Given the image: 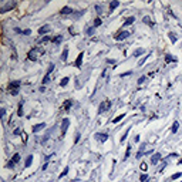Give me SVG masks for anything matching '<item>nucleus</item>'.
Returning a JSON list of instances; mask_svg holds the SVG:
<instances>
[{
	"label": "nucleus",
	"mask_w": 182,
	"mask_h": 182,
	"mask_svg": "<svg viewBox=\"0 0 182 182\" xmlns=\"http://www.w3.org/2000/svg\"><path fill=\"white\" fill-rule=\"evenodd\" d=\"M148 179H149V176L147 175V174H144V175L139 176V181H141V182H145V181H148Z\"/></svg>",
	"instance_id": "b1692460"
},
{
	"label": "nucleus",
	"mask_w": 182,
	"mask_h": 182,
	"mask_svg": "<svg viewBox=\"0 0 182 182\" xmlns=\"http://www.w3.org/2000/svg\"><path fill=\"white\" fill-rule=\"evenodd\" d=\"M96 33V27H88L87 29V36H93Z\"/></svg>",
	"instance_id": "412c9836"
},
{
	"label": "nucleus",
	"mask_w": 182,
	"mask_h": 182,
	"mask_svg": "<svg viewBox=\"0 0 182 182\" xmlns=\"http://www.w3.org/2000/svg\"><path fill=\"white\" fill-rule=\"evenodd\" d=\"M83 14H84V10H81L80 13H73V17H74V19H78V17H81Z\"/></svg>",
	"instance_id": "a878e982"
},
{
	"label": "nucleus",
	"mask_w": 182,
	"mask_h": 182,
	"mask_svg": "<svg viewBox=\"0 0 182 182\" xmlns=\"http://www.w3.org/2000/svg\"><path fill=\"white\" fill-rule=\"evenodd\" d=\"M16 6V2L14 0H9V2H4L2 6H0V13H7Z\"/></svg>",
	"instance_id": "f257e3e1"
},
{
	"label": "nucleus",
	"mask_w": 182,
	"mask_h": 182,
	"mask_svg": "<svg viewBox=\"0 0 182 182\" xmlns=\"http://www.w3.org/2000/svg\"><path fill=\"white\" fill-rule=\"evenodd\" d=\"M125 117V114H121V115H118L117 118H114V124H117V122H120L121 120H122V118Z\"/></svg>",
	"instance_id": "393cba45"
},
{
	"label": "nucleus",
	"mask_w": 182,
	"mask_h": 182,
	"mask_svg": "<svg viewBox=\"0 0 182 182\" xmlns=\"http://www.w3.org/2000/svg\"><path fill=\"white\" fill-rule=\"evenodd\" d=\"M169 39H171V41H172V43H176V36H175V33H169Z\"/></svg>",
	"instance_id": "c756f323"
},
{
	"label": "nucleus",
	"mask_w": 182,
	"mask_h": 182,
	"mask_svg": "<svg viewBox=\"0 0 182 182\" xmlns=\"http://www.w3.org/2000/svg\"><path fill=\"white\" fill-rule=\"evenodd\" d=\"M60 13H61V14H73V9H71V7H63Z\"/></svg>",
	"instance_id": "4468645a"
},
{
	"label": "nucleus",
	"mask_w": 182,
	"mask_h": 182,
	"mask_svg": "<svg viewBox=\"0 0 182 182\" xmlns=\"http://www.w3.org/2000/svg\"><path fill=\"white\" fill-rule=\"evenodd\" d=\"M139 168H141L142 171H145V169H147V164H145V162H142V164H141V167H139Z\"/></svg>",
	"instance_id": "37998d69"
},
{
	"label": "nucleus",
	"mask_w": 182,
	"mask_h": 182,
	"mask_svg": "<svg viewBox=\"0 0 182 182\" xmlns=\"http://www.w3.org/2000/svg\"><path fill=\"white\" fill-rule=\"evenodd\" d=\"M30 34H31L30 29H26V30H23V36H30Z\"/></svg>",
	"instance_id": "72a5a7b5"
},
{
	"label": "nucleus",
	"mask_w": 182,
	"mask_h": 182,
	"mask_svg": "<svg viewBox=\"0 0 182 182\" xmlns=\"http://www.w3.org/2000/svg\"><path fill=\"white\" fill-rule=\"evenodd\" d=\"M142 22H144L145 24H148V23H149V24H152V23H151V19H149V17H147V16H145L144 19H142Z\"/></svg>",
	"instance_id": "473e14b6"
},
{
	"label": "nucleus",
	"mask_w": 182,
	"mask_h": 182,
	"mask_svg": "<svg viewBox=\"0 0 182 182\" xmlns=\"http://www.w3.org/2000/svg\"><path fill=\"white\" fill-rule=\"evenodd\" d=\"M178 128H179V122H178V121H175V122L172 124V128H171V133H172V134H175L176 131H178Z\"/></svg>",
	"instance_id": "f3484780"
},
{
	"label": "nucleus",
	"mask_w": 182,
	"mask_h": 182,
	"mask_svg": "<svg viewBox=\"0 0 182 182\" xmlns=\"http://www.w3.org/2000/svg\"><path fill=\"white\" fill-rule=\"evenodd\" d=\"M111 107V102L110 101H104L100 104V108H98V114H102V112L105 111V110H108V108Z\"/></svg>",
	"instance_id": "20e7f679"
},
{
	"label": "nucleus",
	"mask_w": 182,
	"mask_h": 182,
	"mask_svg": "<svg viewBox=\"0 0 182 182\" xmlns=\"http://www.w3.org/2000/svg\"><path fill=\"white\" fill-rule=\"evenodd\" d=\"M130 152H131V147H128V148H127V152H125V159L130 157Z\"/></svg>",
	"instance_id": "a19ab883"
},
{
	"label": "nucleus",
	"mask_w": 182,
	"mask_h": 182,
	"mask_svg": "<svg viewBox=\"0 0 182 182\" xmlns=\"http://www.w3.org/2000/svg\"><path fill=\"white\" fill-rule=\"evenodd\" d=\"M10 94L12 96H17L19 94V90H10Z\"/></svg>",
	"instance_id": "58836bf2"
},
{
	"label": "nucleus",
	"mask_w": 182,
	"mask_h": 182,
	"mask_svg": "<svg viewBox=\"0 0 182 182\" xmlns=\"http://www.w3.org/2000/svg\"><path fill=\"white\" fill-rule=\"evenodd\" d=\"M50 40H51V39H50V37H49V36H44V37H43V39H41V40H40V41H41V43H47V41H50Z\"/></svg>",
	"instance_id": "f704fd0d"
},
{
	"label": "nucleus",
	"mask_w": 182,
	"mask_h": 182,
	"mask_svg": "<svg viewBox=\"0 0 182 182\" xmlns=\"http://www.w3.org/2000/svg\"><path fill=\"white\" fill-rule=\"evenodd\" d=\"M127 37H130V31H127V30H125V31H120L118 34H115V36H114V39H115L117 41L125 40Z\"/></svg>",
	"instance_id": "7ed1b4c3"
},
{
	"label": "nucleus",
	"mask_w": 182,
	"mask_h": 182,
	"mask_svg": "<svg viewBox=\"0 0 182 182\" xmlns=\"http://www.w3.org/2000/svg\"><path fill=\"white\" fill-rule=\"evenodd\" d=\"M181 175H182V172H176V174H174V175L171 176V179H172V181H174V179H178Z\"/></svg>",
	"instance_id": "7c9ffc66"
},
{
	"label": "nucleus",
	"mask_w": 182,
	"mask_h": 182,
	"mask_svg": "<svg viewBox=\"0 0 182 182\" xmlns=\"http://www.w3.org/2000/svg\"><path fill=\"white\" fill-rule=\"evenodd\" d=\"M44 128H46V122H40V124H37V125L33 127V133H40V131L44 130Z\"/></svg>",
	"instance_id": "1a4fd4ad"
},
{
	"label": "nucleus",
	"mask_w": 182,
	"mask_h": 182,
	"mask_svg": "<svg viewBox=\"0 0 182 182\" xmlns=\"http://www.w3.org/2000/svg\"><path fill=\"white\" fill-rule=\"evenodd\" d=\"M49 81H50V75H44V78H43V84H47V83H49Z\"/></svg>",
	"instance_id": "e433bc0d"
},
{
	"label": "nucleus",
	"mask_w": 182,
	"mask_h": 182,
	"mask_svg": "<svg viewBox=\"0 0 182 182\" xmlns=\"http://www.w3.org/2000/svg\"><path fill=\"white\" fill-rule=\"evenodd\" d=\"M98 26H101V19L97 17V19L94 20V27H98Z\"/></svg>",
	"instance_id": "c85d7f7f"
},
{
	"label": "nucleus",
	"mask_w": 182,
	"mask_h": 182,
	"mask_svg": "<svg viewBox=\"0 0 182 182\" xmlns=\"http://www.w3.org/2000/svg\"><path fill=\"white\" fill-rule=\"evenodd\" d=\"M96 10H97L98 14H102V6L101 4H96Z\"/></svg>",
	"instance_id": "cd10ccee"
},
{
	"label": "nucleus",
	"mask_w": 182,
	"mask_h": 182,
	"mask_svg": "<svg viewBox=\"0 0 182 182\" xmlns=\"http://www.w3.org/2000/svg\"><path fill=\"white\" fill-rule=\"evenodd\" d=\"M83 57H84V53L81 51L80 54H78V57H77V60H75V63H74L75 67H78V68L81 67V64H83Z\"/></svg>",
	"instance_id": "9b49d317"
},
{
	"label": "nucleus",
	"mask_w": 182,
	"mask_h": 182,
	"mask_svg": "<svg viewBox=\"0 0 182 182\" xmlns=\"http://www.w3.org/2000/svg\"><path fill=\"white\" fill-rule=\"evenodd\" d=\"M53 41H54V43H56L57 46H59V44H60V43H61V41H63V36H59V37L53 39Z\"/></svg>",
	"instance_id": "5701e85b"
},
{
	"label": "nucleus",
	"mask_w": 182,
	"mask_h": 182,
	"mask_svg": "<svg viewBox=\"0 0 182 182\" xmlns=\"http://www.w3.org/2000/svg\"><path fill=\"white\" fill-rule=\"evenodd\" d=\"M68 125H70V120H68V118H64V120H63V122H61V135H64V134H65Z\"/></svg>",
	"instance_id": "423d86ee"
},
{
	"label": "nucleus",
	"mask_w": 182,
	"mask_h": 182,
	"mask_svg": "<svg viewBox=\"0 0 182 182\" xmlns=\"http://www.w3.org/2000/svg\"><path fill=\"white\" fill-rule=\"evenodd\" d=\"M31 162H33V155H29L27 158H26V162H24V167L29 168L31 165Z\"/></svg>",
	"instance_id": "2eb2a0df"
},
{
	"label": "nucleus",
	"mask_w": 182,
	"mask_h": 182,
	"mask_svg": "<svg viewBox=\"0 0 182 182\" xmlns=\"http://www.w3.org/2000/svg\"><path fill=\"white\" fill-rule=\"evenodd\" d=\"M43 53H44V50L41 49V47H36V49H33L30 53H29V59H30V60H37L39 56L43 54Z\"/></svg>",
	"instance_id": "f03ea898"
},
{
	"label": "nucleus",
	"mask_w": 182,
	"mask_h": 182,
	"mask_svg": "<svg viewBox=\"0 0 182 182\" xmlns=\"http://www.w3.org/2000/svg\"><path fill=\"white\" fill-rule=\"evenodd\" d=\"M120 6V2H118V0H115V2H111V3H110V10H114V9H117V7Z\"/></svg>",
	"instance_id": "dca6fc26"
},
{
	"label": "nucleus",
	"mask_w": 182,
	"mask_h": 182,
	"mask_svg": "<svg viewBox=\"0 0 182 182\" xmlns=\"http://www.w3.org/2000/svg\"><path fill=\"white\" fill-rule=\"evenodd\" d=\"M53 70H54V64H50L49 65V70H47V75H50V73H51Z\"/></svg>",
	"instance_id": "c9c22d12"
},
{
	"label": "nucleus",
	"mask_w": 182,
	"mask_h": 182,
	"mask_svg": "<svg viewBox=\"0 0 182 182\" xmlns=\"http://www.w3.org/2000/svg\"><path fill=\"white\" fill-rule=\"evenodd\" d=\"M0 117H2V118L6 117V108H4V107L0 108Z\"/></svg>",
	"instance_id": "bb28decb"
},
{
	"label": "nucleus",
	"mask_w": 182,
	"mask_h": 182,
	"mask_svg": "<svg viewBox=\"0 0 182 182\" xmlns=\"http://www.w3.org/2000/svg\"><path fill=\"white\" fill-rule=\"evenodd\" d=\"M67 56H68V47H65V49L63 50V54H61V60H63V61H65V60H67Z\"/></svg>",
	"instance_id": "6ab92c4d"
},
{
	"label": "nucleus",
	"mask_w": 182,
	"mask_h": 182,
	"mask_svg": "<svg viewBox=\"0 0 182 182\" xmlns=\"http://www.w3.org/2000/svg\"><path fill=\"white\" fill-rule=\"evenodd\" d=\"M19 161H20V155H19V154H14V155H13V158H12V161H10V162L7 164V167H9V168H13V167L16 165V164L19 162Z\"/></svg>",
	"instance_id": "39448f33"
},
{
	"label": "nucleus",
	"mask_w": 182,
	"mask_h": 182,
	"mask_svg": "<svg viewBox=\"0 0 182 182\" xmlns=\"http://www.w3.org/2000/svg\"><path fill=\"white\" fill-rule=\"evenodd\" d=\"M145 80H147V77H141V78H139V80H138V84H142Z\"/></svg>",
	"instance_id": "49530a36"
},
{
	"label": "nucleus",
	"mask_w": 182,
	"mask_h": 182,
	"mask_svg": "<svg viewBox=\"0 0 182 182\" xmlns=\"http://www.w3.org/2000/svg\"><path fill=\"white\" fill-rule=\"evenodd\" d=\"M171 60H174L172 56H169V54H168V56H167V61H171Z\"/></svg>",
	"instance_id": "de8ad7c7"
},
{
	"label": "nucleus",
	"mask_w": 182,
	"mask_h": 182,
	"mask_svg": "<svg viewBox=\"0 0 182 182\" xmlns=\"http://www.w3.org/2000/svg\"><path fill=\"white\" fill-rule=\"evenodd\" d=\"M68 171H70V169H68V167H67V168H65V169H64V171H63V172H61V175H60V178H63V176H64L65 174L68 172Z\"/></svg>",
	"instance_id": "79ce46f5"
},
{
	"label": "nucleus",
	"mask_w": 182,
	"mask_h": 182,
	"mask_svg": "<svg viewBox=\"0 0 182 182\" xmlns=\"http://www.w3.org/2000/svg\"><path fill=\"white\" fill-rule=\"evenodd\" d=\"M70 107H71V101H65V110H68Z\"/></svg>",
	"instance_id": "c03bdc74"
},
{
	"label": "nucleus",
	"mask_w": 182,
	"mask_h": 182,
	"mask_svg": "<svg viewBox=\"0 0 182 182\" xmlns=\"http://www.w3.org/2000/svg\"><path fill=\"white\" fill-rule=\"evenodd\" d=\"M13 134H14V135H19V134H20V128H16V130L13 131Z\"/></svg>",
	"instance_id": "a18cd8bd"
},
{
	"label": "nucleus",
	"mask_w": 182,
	"mask_h": 182,
	"mask_svg": "<svg viewBox=\"0 0 182 182\" xmlns=\"http://www.w3.org/2000/svg\"><path fill=\"white\" fill-rule=\"evenodd\" d=\"M161 158H162V157H161V154H159V152L154 154V155H152V157H151V164H152V165H157V164L161 161Z\"/></svg>",
	"instance_id": "6e6552de"
},
{
	"label": "nucleus",
	"mask_w": 182,
	"mask_h": 182,
	"mask_svg": "<svg viewBox=\"0 0 182 182\" xmlns=\"http://www.w3.org/2000/svg\"><path fill=\"white\" fill-rule=\"evenodd\" d=\"M20 86H22V83H20L19 80H16V81H12V83L9 84V88L10 90H19Z\"/></svg>",
	"instance_id": "9d476101"
},
{
	"label": "nucleus",
	"mask_w": 182,
	"mask_h": 182,
	"mask_svg": "<svg viewBox=\"0 0 182 182\" xmlns=\"http://www.w3.org/2000/svg\"><path fill=\"white\" fill-rule=\"evenodd\" d=\"M68 80H70L68 77H64V78L61 80V83H60V86H61V87H65V86L68 84Z\"/></svg>",
	"instance_id": "4be33fe9"
},
{
	"label": "nucleus",
	"mask_w": 182,
	"mask_h": 182,
	"mask_svg": "<svg viewBox=\"0 0 182 182\" xmlns=\"http://www.w3.org/2000/svg\"><path fill=\"white\" fill-rule=\"evenodd\" d=\"M134 22H135V17H134V16H130V17H127V19H125L124 26H131Z\"/></svg>",
	"instance_id": "ddd939ff"
},
{
	"label": "nucleus",
	"mask_w": 182,
	"mask_h": 182,
	"mask_svg": "<svg viewBox=\"0 0 182 182\" xmlns=\"http://www.w3.org/2000/svg\"><path fill=\"white\" fill-rule=\"evenodd\" d=\"M144 53H145L144 49H138V50H135V51H134V57H139V56H142Z\"/></svg>",
	"instance_id": "a211bd4d"
},
{
	"label": "nucleus",
	"mask_w": 182,
	"mask_h": 182,
	"mask_svg": "<svg viewBox=\"0 0 182 182\" xmlns=\"http://www.w3.org/2000/svg\"><path fill=\"white\" fill-rule=\"evenodd\" d=\"M134 141H135V142H138V141H139V135H135V138H134Z\"/></svg>",
	"instance_id": "09e8293b"
},
{
	"label": "nucleus",
	"mask_w": 182,
	"mask_h": 182,
	"mask_svg": "<svg viewBox=\"0 0 182 182\" xmlns=\"http://www.w3.org/2000/svg\"><path fill=\"white\" fill-rule=\"evenodd\" d=\"M96 139H98L101 142H105L108 139V135L107 134H96Z\"/></svg>",
	"instance_id": "f8f14e48"
},
{
	"label": "nucleus",
	"mask_w": 182,
	"mask_h": 182,
	"mask_svg": "<svg viewBox=\"0 0 182 182\" xmlns=\"http://www.w3.org/2000/svg\"><path fill=\"white\" fill-rule=\"evenodd\" d=\"M51 30V27H50L49 24H44V26H41L40 29H39V34H41V36H44V34H47L49 31Z\"/></svg>",
	"instance_id": "0eeeda50"
},
{
	"label": "nucleus",
	"mask_w": 182,
	"mask_h": 182,
	"mask_svg": "<svg viewBox=\"0 0 182 182\" xmlns=\"http://www.w3.org/2000/svg\"><path fill=\"white\" fill-rule=\"evenodd\" d=\"M23 104H24V101L19 102V111H17V115H19V117H22V115H23Z\"/></svg>",
	"instance_id": "aec40b11"
},
{
	"label": "nucleus",
	"mask_w": 182,
	"mask_h": 182,
	"mask_svg": "<svg viewBox=\"0 0 182 182\" xmlns=\"http://www.w3.org/2000/svg\"><path fill=\"white\" fill-rule=\"evenodd\" d=\"M128 133H130V128H128V130L125 131V134H124V135H122V138H121V142H124V141H125V139H127V137H128Z\"/></svg>",
	"instance_id": "2f4dec72"
},
{
	"label": "nucleus",
	"mask_w": 182,
	"mask_h": 182,
	"mask_svg": "<svg viewBox=\"0 0 182 182\" xmlns=\"http://www.w3.org/2000/svg\"><path fill=\"white\" fill-rule=\"evenodd\" d=\"M145 149H147V144H142V145H141V148H139V152H142V154H144Z\"/></svg>",
	"instance_id": "4c0bfd02"
},
{
	"label": "nucleus",
	"mask_w": 182,
	"mask_h": 182,
	"mask_svg": "<svg viewBox=\"0 0 182 182\" xmlns=\"http://www.w3.org/2000/svg\"><path fill=\"white\" fill-rule=\"evenodd\" d=\"M147 59H148V57H142V59L139 60V63H138V64H139V65H142V64H144L145 61H147Z\"/></svg>",
	"instance_id": "ea45409f"
}]
</instances>
